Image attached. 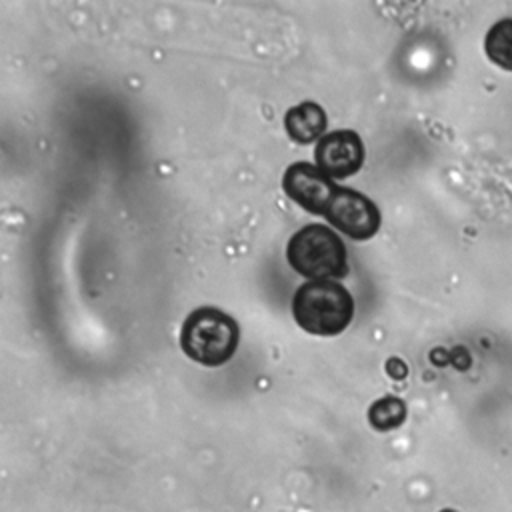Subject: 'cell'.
Instances as JSON below:
<instances>
[{
    "label": "cell",
    "instance_id": "52a82bcc",
    "mask_svg": "<svg viewBox=\"0 0 512 512\" xmlns=\"http://www.w3.org/2000/svg\"><path fill=\"white\" fill-rule=\"evenodd\" d=\"M284 128L290 140L298 144H310L320 140V134L326 128V112L316 102H302L286 112Z\"/></svg>",
    "mask_w": 512,
    "mask_h": 512
},
{
    "label": "cell",
    "instance_id": "7a4b0ae2",
    "mask_svg": "<svg viewBox=\"0 0 512 512\" xmlns=\"http://www.w3.org/2000/svg\"><path fill=\"white\" fill-rule=\"evenodd\" d=\"M240 340V328L226 312L202 306L192 310L180 330L182 352L202 366H222L228 362Z\"/></svg>",
    "mask_w": 512,
    "mask_h": 512
},
{
    "label": "cell",
    "instance_id": "3957f363",
    "mask_svg": "<svg viewBox=\"0 0 512 512\" xmlns=\"http://www.w3.org/2000/svg\"><path fill=\"white\" fill-rule=\"evenodd\" d=\"M286 260L294 272L310 280H330L348 274L346 246L324 224H308L292 234L286 246Z\"/></svg>",
    "mask_w": 512,
    "mask_h": 512
},
{
    "label": "cell",
    "instance_id": "ba28073f",
    "mask_svg": "<svg viewBox=\"0 0 512 512\" xmlns=\"http://www.w3.org/2000/svg\"><path fill=\"white\" fill-rule=\"evenodd\" d=\"M484 50L496 66L512 70V18L498 20L488 30L484 38Z\"/></svg>",
    "mask_w": 512,
    "mask_h": 512
},
{
    "label": "cell",
    "instance_id": "9c48e42d",
    "mask_svg": "<svg viewBox=\"0 0 512 512\" xmlns=\"http://www.w3.org/2000/svg\"><path fill=\"white\" fill-rule=\"evenodd\" d=\"M406 418V406L396 396H384L368 408V422L380 432H388L400 426Z\"/></svg>",
    "mask_w": 512,
    "mask_h": 512
},
{
    "label": "cell",
    "instance_id": "8992f818",
    "mask_svg": "<svg viewBox=\"0 0 512 512\" xmlns=\"http://www.w3.org/2000/svg\"><path fill=\"white\" fill-rule=\"evenodd\" d=\"M316 166L332 180L356 174L364 164V144L354 130H334L322 136L314 150Z\"/></svg>",
    "mask_w": 512,
    "mask_h": 512
},
{
    "label": "cell",
    "instance_id": "5b68a950",
    "mask_svg": "<svg viewBox=\"0 0 512 512\" xmlns=\"http://www.w3.org/2000/svg\"><path fill=\"white\" fill-rule=\"evenodd\" d=\"M282 188L286 196L300 204L306 212L324 216V210L338 186L318 166L308 162H294L282 176Z\"/></svg>",
    "mask_w": 512,
    "mask_h": 512
},
{
    "label": "cell",
    "instance_id": "6da1fadb",
    "mask_svg": "<svg viewBox=\"0 0 512 512\" xmlns=\"http://www.w3.org/2000/svg\"><path fill=\"white\" fill-rule=\"evenodd\" d=\"M296 324L314 336H336L354 316L352 294L336 280H310L298 286L292 298Z\"/></svg>",
    "mask_w": 512,
    "mask_h": 512
},
{
    "label": "cell",
    "instance_id": "277c9868",
    "mask_svg": "<svg viewBox=\"0 0 512 512\" xmlns=\"http://www.w3.org/2000/svg\"><path fill=\"white\" fill-rule=\"evenodd\" d=\"M324 218L352 240H368L380 228V210L376 204L352 188L338 186L324 210Z\"/></svg>",
    "mask_w": 512,
    "mask_h": 512
}]
</instances>
